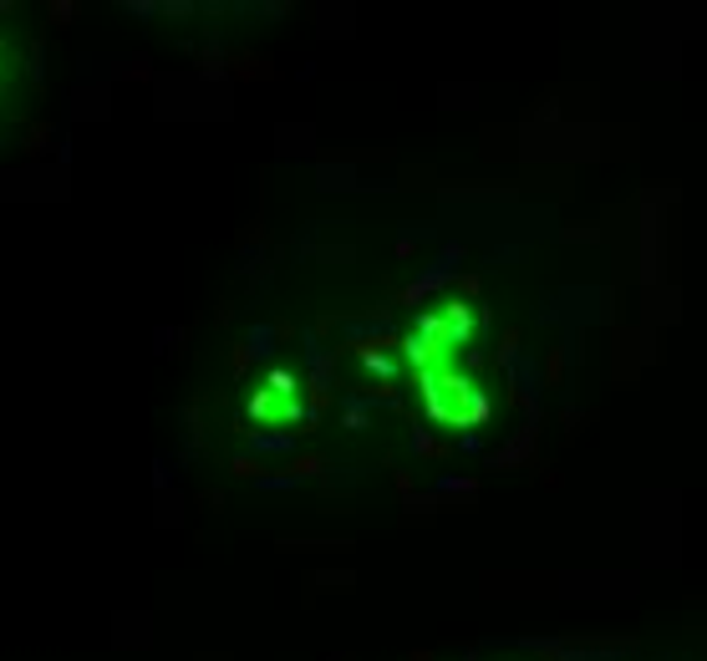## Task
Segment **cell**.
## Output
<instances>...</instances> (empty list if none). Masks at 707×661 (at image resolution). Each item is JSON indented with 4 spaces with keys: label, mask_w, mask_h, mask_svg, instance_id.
Listing matches in <instances>:
<instances>
[{
    "label": "cell",
    "mask_w": 707,
    "mask_h": 661,
    "mask_svg": "<svg viewBox=\"0 0 707 661\" xmlns=\"http://www.w3.org/2000/svg\"><path fill=\"white\" fill-rule=\"evenodd\" d=\"M423 392H427V408H433V417L438 423H479L484 417V397L473 392L469 377H458L453 367H433L423 371Z\"/></svg>",
    "instance_id": "1"
}]
</instances>
